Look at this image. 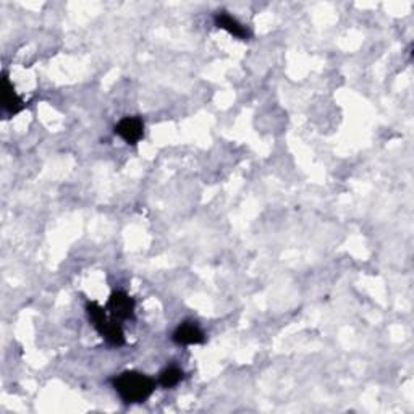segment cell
I'll return each instance as SVG.
<instances>
[{"mask_svg":"<svg viewBox=\"0 0 414 414\" xmlns=\"http://www.w3.org/2000/svg\"><path fill=\"white\" fill-rule=\"evenodd\" d=\"M112 385L127 405L144 403L155 390V380L138 371H125L120 376L113 377Z\"/></svg>","mask_w":414,"mask_h":414,"instance_id":"6da1fadb","label":"cell"},{"mask_svg":"<svg viewBox=\"0 0 414 414\" xmlns=\"http://www.w3.org/2000/svg\"><path fill=\"white\" fill-rule=\"evenodd\" d=\"M134 308H136V301L127 294L122 290H117L110 294L108 301L106 304V309L110 313L112 319L117 322H125V320L134 319Z\"/></svg>","mask_w":414,"mask_h":414,"instance_id":"7a4b0ae2","label":"cell"},{"mask_svg":"<svg viewBox=\"0 0 414 414\" xmlns=\"http://www.w3.org/2000/svg\"><path fill=\"white\" fill-rule=\"evenodd\" d=\"M115 134H118L127 144H138L144 136V122L139 117H125L115 125Z\"/></svg>","mask_w":414,"mask_h":414,"instance_id":"3957f363","label":"cell"},{"mask_svg":"<svg viewBox=\"0 0 414 414\" xmlns=\"http://www.w3.org/2000/svg\"><path fill=\"white\" fill-rule=\"evenodd\" d=\"M173 343L177 345H201L206 341V334L203 329L199 327L198 324L193 322V320H186V322H181L175 332L172 334Z\"/></svg>","mask_w":414,"mask_h":414,"instance_id":"277c9868","label":"cell"},{"mask_svg":"<svg viewBox=\"0 0 414 414\" xmlns=\"http://www.w3.org/2000/svg\"><path fill=\"white\" fill-rule=\"evenodd\" d=\"M2 108L8 115H17L18 112H22L24 108V102L15 91V86L10 81L7 71H3L2 76Z\"/></svg>","mask_w":414,"mask_h":414,"instance_id":"5b68a950","label":"cell"},{"mask_svg":"<svg viewBox=\"0 0 414 414\" xmlns=\"http://www.w3.org/2000/svg\"><path fill=\"white\" fill-rule=\"evenodd\" d=\"M214 22L217 24V28L225 29L227 33L235 36L236 39L248 41L251 38V31L248 29L245 24L238 22L235 17H231L229 12H225V10H220V12H217L214 15Z\"/></svg>","mask_w":414,"mask_h":414,"instance_id":"8992f818","label":"cell"},{"mask_svg":"<svg viewBox=\"0 0 414 414\" xmlns=\"http://www.w3.org/2000/svg\"><path fill=\"white\" fill-rule=\"evenodd\" d=\"M106 308H102L97 301H87L86 303V314H87V319H90V322L92 324V327H94L99 335H102L106 332L107 325L110 320L107 319V314H106Z\"/></svg>","mask_w":414,"mask_h":414,"instance_id":"52a82bcc","label":"cell"},{"mask_svg":"<svg viewBox=\"0 0 414 414\" xmlns=\"http://www.w3.org/2000/svg\"><path fill=\"white\" fill-rule=\"evenodd\" d=\"M102 338L107 341L108 345L112 346H123L127 343V338H125V332H123V327H122V322H117V320L110 319V322H108L106 332H104Z\"/></svg>","mask_w":414,"mask_h":414,"instance_id":"ba28073f","label":"cell"},{"mask_svg":"<svg viewBox=\"0 0 414 414\" xmlns=\"http://www.w3.org/2000/svg\"><path fill=\"white\" fill-rule=\"evenodd\" d=\"M183 379H185V374L178 366L165 367V369L159 374V384L164 388L177 387Z\"/></svg>","mask_w":414,"mask_h":414,"instance_id":"9c48e42d","label":"cell"}]
</instances>
